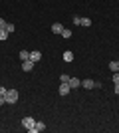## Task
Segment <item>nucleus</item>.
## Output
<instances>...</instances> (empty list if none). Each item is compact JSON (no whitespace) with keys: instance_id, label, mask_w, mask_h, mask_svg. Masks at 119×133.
Segmentation results:
<instances>
[{"instance_id":"f257e3e1","label":"nucleus","mask_w":119,"mask_h":133,"mask_svg":"<svg viewBox=\"0 0 119 133\" xmlns=\"http://www.w3.org/2000/svg\"><path fill=\"white\" fill-rule=\"evenodd\" d=\"M4 101H6V103H16V101H18V91H16V89H8L6 95H4Z\"/></svg>"},{"instance_id":"f03ea898","label":"nucleus","mask_w":119,"mask_h":133,"mask_svg":"<svg viewBox=\"0 0 119 133\" xmlns=\"http://www.w3.org/2000/svg\"><path fill=\"white\" fill-rule=\"evenodd\" d=\"M22 125H24V127H26V129H32V127H34V125H36V119H34V117H24V119H22Z\"/></svg>"},{"instance_id":"7ed1b4c3","label":"nucleus","mask_w":119,"mask_h":133,"mask_svg":"<svg viewBox=\"0 0 119 133\" xmlns=\"http://www.w3.org/2000/svg\"><path fill=\"white\" fill-rule=\"evenodd\" d=\"M69 83L68 82H60V95H68L69 94Z\"/></svg>"},{"instance_id":"20e7f679","label":"nucleus","mask_w":119,"mask_h":133,"mask_svg":"<svg viewBox=\"0 0 119 133\" xmlns=\"http://www.w3.org/2000/svg\"><path fill=\"white\" fill-rule=\"evenodd\" d=\"M32 68H34V62L32 60H24L22 62V70L24 72H32Z\"/></svg>"},{"instance_id":"39448f33","label":"nucleus","mask_w":119,"mask_h":133,"mask_svg":"<svg viewBox=\"0 0 119 133\" xmlns=\"http://www.w3.org/2000/svg\"><path fill=\"white\" fill-rule=\"evenodd\" d=\"M69 88H72V89H78L79 88V85H81V79H78V78H69Z\"/></svg>"},{"instance_id":"423d86ee","label":"nucleus","mask_w":119,"mask_h":133,"mask_svg":"<svg viewBox=\"0 0 119 133\" xmlns=\"http://www.w3.org/2000/svg\"><path fill=\"white\" fill-rule=\"evenodd\" d=\"M81 85H83L85 89H93V88H95V82H93V79H83Z\"/></svg>"},{"instance_id":"0eeeda50","label":"nucleus","mask_w":119,"mask_h":133,"mask_svg":"<svg viewBox=\"0 0 119 133\" xmlns=\"http://www.w3.org/2000/svg\"><path fill=\"white\" fill-rule=\"evenodd\" d=\"M62 30H64V26H62L60 22L52 24V32H54V34H62Z\"/></svg>"},{"instance_id":"6e6552de","label":"nucleus","mask_w":119,"mask_h":133,"mask_svg":"<svg viewBox=\"0 0 119 133\" xmlns=\"http://www.w3.org/2000/svg\"><path fill=\"white\" fill-rule=\"evenodd\" d=\"M30 60H32V62L36 64V62H40V60H42V54H40V52H30Z\"/></svg>"},{"instance_id":"1a4fd4ad","label":"nucleus","mask_w":119,"mask_h":133,"mask_svg":"<svg viewBox=\"0 0 119 133\" xmlns=\"http://www.w3.org/2000/svg\"><path fill=\"white\" fill-rule=\"evenodd\" d=\"M64 62H74V52H64Z\"/></svg>"},{"instance_id":"9d476101","label":"nucleus","mask_w":119,"mask_h":133,"mask_svg":"<svg viewBox=\"0 0 119 133\" xmlns=\"http://www.w3.org/2000/svg\"><path fill=\"white\" fill-rule=\"evenodd\" d=\"M18 56H20V60H22V62H24V60H30V52H28V50H22Z\"/></svg>"},{"instance_id":"9b49d317","label":"nucleus","mask_w":119,"mask_h":133,"mask_svg":"<svg viewBox=\"0 0 119 133\" xmlns=\"http://www.w3.org/2000/svg\"><path fill=\"white\" fill-rule=\"evenodd\" d=\"M79 26H85V28L91 26V20L89 18H81V20H79Z\"/></svg>"},{"instance_id":"f8f14e48","label":"nucleus","mask_w":119,"mask_h":133,"mask_svg":"<svg viewBox=\"0 0 119 133\" xmlns=\"http://www.w3.org/2000/svg\"><path fill=\"white\" fill-rule=\"evenodd\" d=\"M109 70H111V72H119V62H111V64H109Z\"/></svg>"},{"instance_id":"ddd939ff","label":"nucleus","mask_w":119,"mask_h":133,"mask_svg":"<svg viewBox=\"0 0 119 133\" xmlns=\"http://www.w3.org/2000/svg\"><path fill=\"white\" fill-rule=\"evenodd\" d=\"M6 38H8V32H6L4 28H2V30H0V42H4Z\"/></svg>"},{"instance_id":"4468645a","label":"nucleus","mask_w":119,"mask_h":133,"mask_svg":"<svg viewBox=\"0 0 119 133\" xmlns=\"http://www.w3.org/2000/svg\"><path fill=\"white\" fill-rule=\"evenodd\" d=\"M69 36H72V30L64 28V30H62V38H69Z\"/></svg>"},{"instance_id":"2eb2a0df","label":"nucleus","mask_w":119,"mask_h":133,"mask_svg":"<svg viewBox=\"0 0 119 133\" xmlns=\"http://www.w3.org/2000/svg\"><path fill=\"white\" fill-rule=\"evenodd\" d=\"M4 30H6L8 34H10V32H14V24H6V28H4Z\"/></svg>"},{"instance_id":"dca6fc26","label":"nucleus","mask_w":119,"mask_h":133,"mask_svg":"<svg viewBox=\"0 0 119 133\" xmlns=\"http://www.w3.org/2000/svg\"><path fill=\"white\" fill-rule=\"evenodd\" d=\"M111 79H113L115 83H119V72H113V78H111Z\"/></svg>"},{"instance_id":"f3484780","label":"nucleus","mask_w":119,"mask_h":133,"mask_svg":"<svg viewBox=\"0 0 119 133\" xmlns=\"http://www.w3.org/2000/svg\"><path fill=\"white\" fill-rule=\"evenodd\" d=\"M60 82H69V76H66V74H62V76H60Z\"/></svg>"},{"instance_id":"a211bd4d","label":"nucleus","mask_w":119,"mask_h":133,"mask_svg":"<svg viewBox=\"0 0 119 133\" xmlns=\"http://www.w3.org/2000/svg\"><path fill=\"white\" fill-rule=\"evenodd\" d=\"M6 91H8V89H6L4 85H0V95H6Z\"/></svg>"},{"instance_id":"6ab92c4d","label":"nucleus","mask_w":119,"mask_h":133,"mask_svg":"<svg viewBox=\"0 0 119 133\" xmlns=\"http://www.w3.org/2000/svg\"><path fill=\"white\" fill-rule=\"evenodd\" d=\"M79 20H81L79 16H74V24H75V26H79Z\"/></svg>"},{"instance_id":"aec40b11","label":"nucleus","mask_w":119,"mask_h":133,"mask_svg":"<svg viewBox=\"0 0 119 133\" xmlns=\"http://www.w3.org/2000/svg\"><path fill=\"white\" fill-rule=\"evenodd\" d=\"M2 28H6V22H4V18H0V30Z\"/></svg>"},{"instance_id":"412c9836","label":"nucleus","mask_w":119,"mask_h":133,"mask_svg":"<svg viewBox=\"0 0 119 133\" xmlns=\"http://www.w3.org/2000/svg\"><path fill=\"white\" fill-rule=\"evenodd\" d=\"M115 94L119 95V83H115Z\"/></svg>"},{"instance_id":"4be33fe9","label":"nucleus","mask_w":119,"mask_h":133,"mask_svg":"<svg viewBox=\"0 0 119 133\" xmlns=\"http://www.w3.org/2000/svg\"><path fill=\"white\" fill-rule=\"evenodd\" d=\"M2 103H6V101H4V95H0V105H2Z\"/></svg>"}]
</instances>
